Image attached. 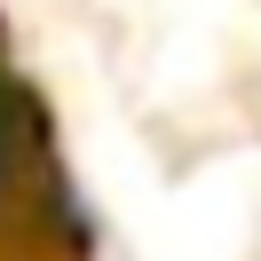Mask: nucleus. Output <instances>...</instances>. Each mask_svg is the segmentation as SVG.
<instances>
[{
  "instance_id": "nucleus-1",
  "label": "nucleus",
  "mask_w": 261,
  "mask_h": 261,
  "mask_svg": "<svg viewBox=\"0 0 261 261\" xmlns=\"http://www.w3.org/2000/svg\"><path fill=\"white\" fill-rule=\"evenodd\" d=\"M24 166H32V103H24V87L8 80V64H0V222L16 214Z\"/></svg>"
}]
</instances>
